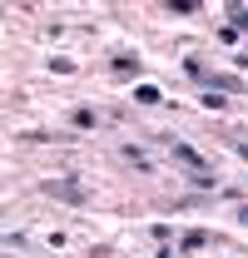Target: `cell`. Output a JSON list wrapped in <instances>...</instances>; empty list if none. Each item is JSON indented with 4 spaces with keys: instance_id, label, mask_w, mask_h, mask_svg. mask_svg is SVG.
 I'll use <instances>...</instances> for the list:
<instances>
[{
    "instance_id": "cell-3",
    "label": "cell",
    "mask_w": 248,
    "mask_h": 258,
    "mask_svg": "<svg viewBox=\"0 0 248 258\" xmlns=\"http://www.w3.org/2000/svg\"><path fill=\"white\" fill-rule=\"evenodd\" d=\"M204 243H209V233H204V228H189L184 238H179V253H199Z\"/></svg>"
},
{
    "instance_id": "cell-10",
    "label": "cell",
    "mask_w": 248,
    "mask_h": 258,
    "mask_svg": "<svg viewBox=\"0 0 248 258\" xmlns=\"http://www.w3.org/2000/svg\"><path fill=\"white\" fill-rule=\"evenodd\" d=\"M238 224H243V228H248V204H243V209H238Z\"/></svg>"
},
{
    "instance_id": "cell-5",
    "label": "cell",
    "mask_w": 248,
    "mask_h": 258,
    "mask_svg": "<svg viewBox=\"0 0 248 258\" xmlns=\"http://www.w3.org/2000/svg\"><path fill=\"white\" fill-rule=\"evenodd\" d=\"M228 20H233V30L248 35V5H228Z\"/></svg>"
},
{
    "instance_id": "cell-7",
    "label": "cell",
    "mask_w": 248,
    "mask_h": 258,
    "mask_svg": "<svg viewBox=\"0 0 248 258\" xmlns=\"http://www.w3.org/2000/svg\"><path fill=\"white\" fill-rule=\"evenodd\" d=\"M119 154H124V159H129V164H134V169H149V159H144V154H139V149H134V144H124Z\"/></svg>"
},
{
    "instance_id": "cell-8",
    "label": "cell",
    "mask_w": 248,
    "mask_h": 258,
    "mask_svg": "<svg viewBox=\"0 0 248 258\" xmlns=\"http://www.w3.org/2000/svg\"><path fill=\"white\" fill-rule=\"evenodd\" d=\"M70 119H75V129H90V124H94V109H85V104H80Z\"/></svg>"
},
{
    "instance_id": "cell-4",
    "label": "cell",
    "mask_w": 248,
    "mask_h": 258,
    "mask_svg": "<svg viewBox=\"0 0 248 258\" xmlns=\"http://www.w3.org/2000/svg\"><path fill=\"white\" fill-rule=\"evenodd\" d=\"M134 104H164V95L154 85H134Z\"/></svg>"
},
{
    "instance_id": "cell-1",
    "label": "cell",
    "mask_w": 248,
    "mask_h": 258,
    "mask_svg": "<svg viewBox=\"0 0 248 258\" xmlns=\"http://www.w3.org/2000/svg\"><path fill=\"white\" fill-rule=\"evenodd\" d=\"M40 194H45V199H65V204H85V199H90V189L75 184V179H45Z\"/></svg>"
},
{
    "instance_id": "cell-9",
    "label": "cell",
    "mask_w": 248,
    "mask_h": 258,
    "mask_svg": "<svg viewBox=\"0 0 248 258\" xmlns=\"http://www.w3.org/2000/svg\"><path fill=\"white\" fill-rule=\"evenodd\" d=\"M169 10H174V15H199V5H194V0H174Z\"/></svg>"
},
{
    "instance_id": "cell-11",
    "label": "cell",
    "mask_w": 248,
    "mask_h": 258,
    "mask_svg": "<svg viewBox=\"0 0 248 258\" xmlns=\"http://www.w3.org/2000/svg\"><path fill=\"white\" fill-rule=\"evenodd\" d=\"M154 258H174V248H159V253H154Z\"/></svg>"
},
{
    "instance_id": "cell-6",
    "label": "cell",
    "mask_w": 248,
    "mask_h": 258,
    "mask_svg": "<svg viewBox=\"0 0 248 258\" xmlns=\"http://www.w3.org/2000/svg\"><path fill=\"white\" fill-rule=\"evenodd\" d=\"M114 70H119V75H139V60H134V55H114Z\"/></svg>"
},
{
    "instance_id": "cell-2",
    "label": "cell",
    "mask_w": 248,
    "mask_h": 258,
    "mask_svg": "<svg viewBox=\"0 0 248 258\" xmlns=\"http://www.w3.org/2000/svg\"><path fill=\"white\" fill-rule=\"evenodd\" d=\"M169 154H174L179 164H189L194 174H214V169H209V159H204L199 149H189V144H174V139H169Z\"/></svg>"
}]
</instances>
